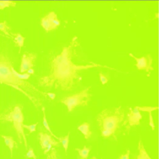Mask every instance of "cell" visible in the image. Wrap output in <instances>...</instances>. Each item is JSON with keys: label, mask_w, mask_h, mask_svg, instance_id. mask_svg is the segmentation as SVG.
Instances as JSON below:
<instances>
[{"label": "cell", "mask_w": 159, "mask_h": 159, "mask_svg": "<svg viewBox=\"0 0 159 159\" xmlns=\"http://www.w3.org/2000/svg\"><path fill=\"white\" fill-rule=\"evenodd\" d=\"M70 46L64 48L61 54L57 56L52 62V70L50 75L42 79V84L52 86L62 90H70L78 78L79 71L88 68L102 66L99 65H77L71 61Z\"/></svg>", "instance_id": "obj_1"}, {"label": "cell", "mask_w": 159, "mask_h": 159, "mask_svg": "<svg viewBox=\"0 0 159 159\" xmlns=\"http://www.w3.org/2000/svg\"><path fill=\"white\" fill-rule=\"evenodd\" d=\"M124 117V111L120 106L102 110L98 115L96 119L101 131L108 130L113 134L119 128Z\"/></svg>", "instance_id": "obj_2"}, {"label": "cell", "mask_w": 159, "mask_h": 159, "mask_svg": "<svg viewBox=\"0 0 159 159\" xmlns=\"http://www.w3.org/2000/svg\"><path fill=\"white\" fill-rule=\"evenodd\" d=\"M0 120L11 122L13 124L14 128L15 129L18 135V140L22 143L21 139L23 137L25 141V146L27 147V142L25 135L24 133L23 128V122L24 116L21 108L18 105L16 106L8 114L0 116Z\"/></svg>", "instance_id": "obj_3"}, {"label": "cell", "mask_w": 159, "mask_h": 159, "mask_svg": "<svg viewBox=\"0 0 159 159\" xmlns=\"http://www.w3.org/2000/svg\"><path fill=\"white\" fill-rule=\"evenodd\" d=\"M89 89L90 87H88L80 92L66 96L61 100V103L67 107L68 112L72 111L76 107L87 105L91 96L89 93Z\"/></svg>", "instance_id": "obj_4"}, {"label": "cell", "mask_w": 159, "mask_h": 159, "mask_svg": "<svg viewBox=\"0 0 159 159\" xmlns=\"http://www.w3.org/2000/svg\"><path fill=\"white\" fill-rule=\"evenodd\" d=\"M14 68L6 62L0 61V83L21 85L22 80L15 75Z\"/></svg>", "instance_id": "obj_5"}, {"label": "cell", "mask_w": 159, "mask_h": 159, "mask_svg": "<svg viewBox=\"0 0 159 159\" xmlns=\"http://www.w3.org/2000/svg\"><path fill=\"white\" fill-rule=\"evenodd\" d=\"M40 144L42 149L44 150V154H46L49 152L52 146L58 147L60 142L55 141L52 138L51 135L47 133L39 132Z\"/></svg>", "instance_id": "obj_6"}, {"label": "cell", "mask_w": 159, "mask_h": 159, "mask_svg": "<svg viewBox=\"0 0 159 159\" xmlns=\"http://www.w3.org/2000/svg\"><path fill=\"white\" fill-rule=\"evenodd\" d=\"M129 55L136 60V66L139 70H144L149 73L150 70H153V68L152 66V59L150 55H147L145 57H141L140 58H136L132 53H130Z\"/></svg>", "instance_id": "obj_7"}, {"label": "cell", "mask_w": 159, "mask_h": 159, "mask_svg": "<svg viewBox=\"0 0 159 159\" xmlns=\"http://www.w3.org/2000/svg\"><path fill=\"white\" fill-rule=\"evenodd\" d=\"M141 118L142 116L137 107H135L134 109L130 108V111L127 114L128 124L126 125V129H129L132 126L139 125Z\"/></svg>", "instance_id": "obj_8"}, {"label": "cell", "mask_w": 159, "mask_h": 159, "mask_svg": "<svg viewBox=\"0 0 159 159\" xmlns=\"http://www.w3.org/2000/svg\"><path fill=\"white\" fill-rule=\"evenodd\" d=\"M36 58L35 54H24L22 57V62L20 67V72L22 73L26 72L33 66V61Z\"/></svg>", "instance_id": "obj_9"}, {"label": "cell", "mask_w": 159, "mask_h": 159, "mask_svg": "<svg viewBox=\"0 0 159 159\" xmlns=\"http://www.w3.org/2000/svg\"><path fill=\"white\" fill-rule=\"evenodd\" d=\"M78 129L83 134L85 139H86V140L90 139V137L92 135V132L90 131V124L88 123H84L82 124L79 125L78 126Z\"/></svg>", "instance_id": "obj_10"}, {"label": "cell", "mask_w": 159, "mask_h": 159, "mask_svg": "<svg viewBox=\"0 0 159 159\" xmlns=\"http://www.w3.org/2000/svg\"><path fill=\"white\" fill-rule=\"evenodd\" d=\"M41 25L47 32L56 29L53 25L47 15L42 18Z\"/></svg>", "instance_id": "obj_11"}, {"label": "cell", "mask_w": 159, "mask_h": 159, "mask_svg": "<svg viewBox=\"0 0 159 159\" xmlns=\"http://www.w3.org/2000/svg\"><path fill=\"white\" fill-rule=\"evenodd\" d=\"M138 149L139 150V154L137 157V159H152L147 153L141 140L139 142Z\"/></svg>", "instance_id": "obj_12"}, {"label": "cell", "mask_w": 159, "mask_h": 159, "mask_svg": "<svg viewBox=\"0 0 159 159\" xmlns=\"http://www.w3.org/2000/svg\"><path fill=\"white\" fill-rule=\"evenodd\" d=\"M2 137L4 139V143L10 149L11 152V157H12L13 149L15 146L16 142L14 140L12 137L10 136L1 135Z\"/></svg>", "instance_id": "obj_13"}, {"label": "cell", "mask_w": 159, "mask_h": 159, "mask_svg": "<svg viewBox=\"0 0 159 159\" xmlns=\"http://www.w3.org/2000/svg\"><path fill=\"white\" fill-rule=\"evenodd\" d=\"M47 17L49 18L50 20L51 21L53 25L56 28H57L58 26L60 25V21L57 18V15L53 11L50 12L49 14L47 15Z\"/></svg>", "instance_id": "obj_14"}, {"label": "cell", "mask_w": 159, "mask_h": 159, "mask_svg": "<svg viewBox=\"0 0 159 159\" xmlns=\"http://www.w3.org/2000/svg\"><path fill=\"white\" fill-rule=\"evenodd\" d=\"M75 150L78 152L79 156L80 159H87L89 156V152H90V149L87 148L86 146H84L82 149L80 148H75Z\"/></svg>", "instance_id": "obj_15"}, {"label": "cell", "mask_w": 159, "mask_h": 159, "mask_svg": "<svg viewBox=\"0 0 159 159\" xmlns=\"http://www.w3.org/2000/svg\"><path fill=\"white\" fill-rule=\"evenodd\" d=\"M70 135V132H69L68 134L63 137H59V142L62 143L63 147L65 149V153L66 154L67 150L68 147L69 142V136Z\"/></svg>", "instance_id": "obj_16"}, {"label": "cell", "mask_w": 159, "mask_h": 159, "mask_svg": "<svg viewBox=\"0 0 159 159\" xmlns=\"http://www.w3.org/2000/svg\"><path fill=\"white\" fill-rule=\"evenodd\" d=\"M14 41L16 44L20 47V49L24 46V42H25V37L23 36L20 33L15 34Z\"/></svg>", "instance_id": "obj_17"}, {"label": "cell", "mask_w": 159, "mask_h": 159, "mask_svg": "<svg viewBox=\"0 0 159 159\" xmlns=\"http://www.w3.org/2000/svg\"><path fill=\"white\" fill-rule=\"evenodd\" d=\"M43 125L44 126V127H45V129L46 130H48L49 132H50L51 134L52 135V136L54 137H55L56 138H57V139H59V137H57L53 133L52 131H51V129H50V126H49V124H48V122L47 121V119H46V115H45V110H44V108H43Z\"/></svg>", "instance_id": "obj_18"}, {"label": "cell", "mask_w": 159, "mask_h": 159, "mask_svg": "<svg viewBox=\"0 0 159 159\" xmlns=\"http://www.w3.org/2000/svg\"><path fill=\"white\" fill-rule=\"evenodd\" d=\"M16 2L10 1H0V10H3L4 8L11 7H16Z\"/></svg>", "instance_id": "obj_19"}, {"label": "cell", "mask_w": 159, "mask_h": 159, "mask_svg": "<svg viewBox=\"0 0 159 159\" xmlns=\"http://www.w3.org/2000/svg\"><path fill=\"white\" fill-rule=\"evenodd\" d=\"M8 29H10V28L7 26V22L6 21H4L3 22L0 23V31L4 33L6 36H11V35L7 31Z\"/></svg>", "instance_id": "obj_20"}, {"label": "cell", "mask_w": 159, "mask_h": 159, "mask_svg": "<svg viewBox=\"0 0 159 159\" xmlns=\"http://www.w3.org/2000/svg\"><path fill=\"white\" fill-rule=\"evenodd\" d=\"M50 151V153L47 155L46 159H58L57 155V151L55 148H52Z\"/></svg>", "instance_id": "obj_21"}, {"label": "cell", "mask_w": 159, "mask_h": 159, "mask_svg": "<svg viewBox=\"0 0 159 159\" xmlns=\"http://www.w3.org/2000/svg\"><path fill=\"white\" fill-rule=\"evenodd\" d=\"M38 124H39V123L29 125L23 124V128L28 129L29 130L30 132L32 133L36 131V127Z\"/></svg>", "instance_id": "obj_22"}, {"label": "cell", "mask_w": 159, "mask_h": 159, "mask_svg": "<svg viewBox=\"0 0 159 159\" xmlns=\"http://www.w3.org/2000/svg\"><path fill=\"white\" fill-rule=\"evenodd\" d=\"M13 72L15 75L17 76V77L19 79L21 80H22L28 79L29 78L30 76V75L27 74V73L26 74H19V73H17L16 71H15L14 69H13Z\"/></svg>", "instance_id": "obj_23"}, {"label": "cell", "mask_w": 159, "mask_h": 159, "mask_svg": "<svg viewBox=\"0 0 159 159\" xmlns=\"http://www.w3.org/2000/svg\"><path fill=\"white\" fill-rule=\"evenodd\" d=\"M26 157L29 158H33L34 159H37V156L35 155L32 148H30L26 154Z\"/></svg>", "instance_id": "obj_24"}, {"label": "cell", "mask_w": 159, "mask_h": 159, "mask_svg": "<svg viewBox=\"0 0 159 159\" xmlns=\"http://www.w3.org/2000/svg\"><path fill=\"white\" fill-rule=\"evenodd\" d=\"M101 134L102 136L105 137H109L110 136L113 135L110 131L107 130L101 131Z\"/></svg>", "instance_id": "obj_25"}, {"label": "cell", "mask_w": 159, "mask_h": 159, "mask_svg": "<svg viewBox=\"0 0 159 159\" xmlns=\"http://www.w3.org/2000/svg\"><path fill=\"white\" fill-rule=\"evenodd\" d=\"M99 75L100 80H101L102 84L104 85V84H106L108 81L107 78L102 73H99Z\"/></svg>", "instance_id": "obj_26"}, {"label": "cell", "mask_w": 159, "mask_h": 159, "mask_svg": "<svg viewBox=\"0 0 159 159\" xmlns=\"http://www.w3.org/2000/svg\"><path fill=\"white\" fill-rule=\"evenodd\" d=\"M130 154V151L129 150H127L126 153L124 155H121L119 159H129Z\"/></svg>", "instance_id": "obj_27"}, {"label": "cell", "mask_w": 159, "mask_h": 159, "mask_svg": "<svg viewBox=\"0 0 159 159\" xmlns=\"http://www.w3.org/2000/svg\"><path fill=\"white\" fill-rule=\"evenodd\" d=\"M47 95H48L49 96L50 98L52 99V100H54L55 98L56 94H55L52 93H46Z\"/></svg>", "instance_id": "obj_28"}, {"label": "cell", "mask_w": 159, "mask_h": 159, "mask_svg": "<svg viewBox=\"0 0 159 159\" xmlns=\"http://www.w3.org/2000/svg\"><path fill=\"white\" fill-rule=\"evenodd\" d=\"M34 73V69H32V68H30L27 71V74H29V75H31V74H33Z\"/></svg>", "instance_id": "obj_29"}, {"label": "cell", "mask_w": 159, "mask_h": 159, "mask_svg": "<svg viewBox=\"0 0 159 159\" xmlns=\"http://www.w3.org/2000/svg\"><path fill=\"white\" fill-rule=\"evenodd\" d=\"M91 159H97V158L96 157H95V156H93Z\"/></svg>", "instance_id": "obj_30"}]
</instances>
